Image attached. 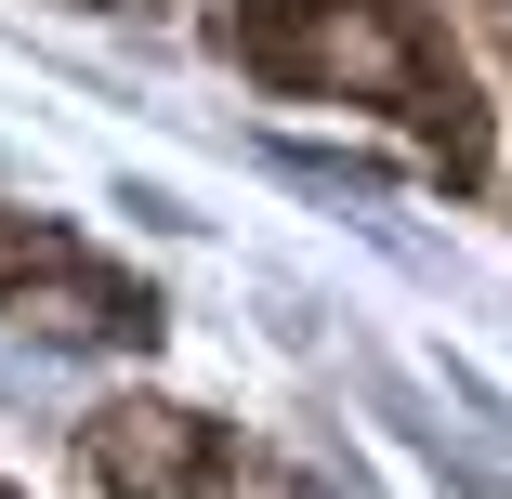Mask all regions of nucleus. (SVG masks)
<instances>
[{
	"mask_svg": "<svg viewBox=\"0 0 512 499\" xmlns=\"http://www.w3.org/2000/svg\"><path fill=\"white\" fill-rule=\"evenodd\" d=\"M224 40L289 79V92H342V106H394L447 145V171H486V119H473V79L434 53L421 14H394V0H237Z\"/></svg>",
	"mask_w": 512,
	"mask_h": 499,
	"instance_id": "nucleus-1",
	"label": "nucleus"
},
{
	"mask_svg": "<svg viewBox=\"0 0 512 499\" xmlns=\"http://www.w3.org/2000/svg\"><path fill=\"white\" fill-rule=\"evenodd\" d=\"M92 473H106V499H197L211 486V434L184 408H106L92 421Z\"/></svg>",
	"mask_w": 512,
	"mask_h": 499,
	"instance_id": "nucleus-2",
	"label": "nucleus"
}]
</instances>
